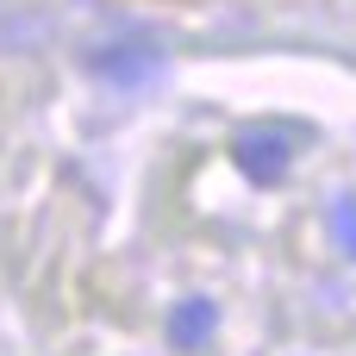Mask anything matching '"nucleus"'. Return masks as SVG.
I'll use <instances>...</instances> for the list:
<instances>
[{
    "mask_svg": "<svg viewBox=\"0 0 356 356\" xmlns=\"http://www.w3.org/2000/svg\"><path fill=\"white\" fill-rule=\"evenodd\" d=\"M332 225H338V238H344V250L356 257V200H338V213H332Z\"/></svg>",
    "mask_w": 356,
    "mask_h": 356,
    "instance_id": "nucleus-4",
    "label": "nucleus"
},
{
    "mask_svg": "<svg viewBox=\"0 0 356 356\" xmlns=\"http://www.w3.org/2000/svg\"><path fill=\"white\" fill-rule=\"evenodd\" d=\"M232 163L257 181V188H269V181H282L288 175V163H294V150H288V131H275V125H250V131H238V144H232Z\"/></svg>",
    "mask_w": 356,
    "mask_h": 356,
    "instance_id": "nucleus-1",
    "label": "nucleus"
},
{
    "mask_svg": "<svg viewBox=\"0 0 356 356\" xmlns=\"http://www.w3.org/2000/svg\"><path fill=\"white\" fill-rule=\"evenodd\" d=\"M119 50V44H113ZM156 69V50L150 44H125L119 56H94V75H106V81H144Z\"/></svg>",
    "mask_w": 356,
    "mask_h": 356,
    "instance_id": "nucleus-3",
    "label": "nucleus"
},
{
    "mask_svg": "<svg viewBox=\"0 0 356 356\" xmlns=\"http://www.w3.org/2000/svg\"><path fill=\"white\" fill-rule=\"evenodd\" d=\"M213 332H219V300L188 294V300L169 307V344H175V350H200Z\"/></svg>",
    "mask_w": 356,
    "mask_h": 356,
    "instance_id": "nucleus-2",
    "label": "nucleus"
}]
</instances>
